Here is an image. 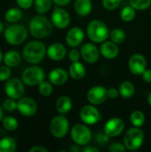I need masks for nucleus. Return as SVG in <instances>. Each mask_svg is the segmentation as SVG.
I'll use <instances>...</instances> for the list:
<instances>
[{"label":"nucleus","mask_w":151,"mask_h":152,"mask_svg":"<svg viewBox=\"0 0 151 152\" xmlns=\"http://www.w3.org/2000/svg\"><path fill=\"white\" fill-rule=\"evenodd\" d=\"M28 28L34 37L44 38L53 32V23L43 14H39L30 20Z\"/></svg>","instance_id":"f257e3e1"},{"label":"nucleus","mask_w":151,"mask_h":152,"mask_svg":"<svg viewBox=\"0 0 151 152\" xmlns=\"http://www.w3.org/2000/svg\"><path fill=\"white\" fill-rule=\"evenodd\" d=\"M46 47L44 43L35 40L28 43L23 49V58L31 64H37L43 61L46 54Z\"/></svg>","instance_id":"f03ea898"},{"label":"nucleus","mask_w":151,"mask_h":152,"mask_svg":"<svg viewBox=\"0 0 151 152\" xmlns=\"http://www.w3.org/2000/svg\"><path fill=\"white\" fill-rule=\"evenodd\" d=\"M86 34L88 38L94 44L103 43L109 37V30L108 26L101 20H93L89 22Z\"/></svg>","instance_id":"7ed1b4c3"},{"label":"nucleus","mask_w":151,"mask_h":152,"mask_svg":"<svg viewBox=\"0 0 151 152\" xmlns=\"http://www.w3.org/2000/svg\"><path fill=\"white\" fill-rule=\"evenodd\" d=\"M4 39L6 42L12 45H18L22 44L27 37H28V30L27 28L19 24H12L8 26L4 31Z\"/></svg>","instance_id":"20e7f679"},{"label":"nucleus","mask_w":151,"mask_h":152,"mask_svg":"<svg viewBox=\"0 0 151 152\" xmlns=\"http://www.w3.org/2000/svg\"><path fill=\"white\" fill-rule=\"evenodd\" d=\"M144 132L140 127H132L128 129L124 137V144L129 151H138L144 143Z\"/></svg>","instance_id":"39448f33"},{"label":"nucleus","mask_w":151,"mask_h":152,"mask_svg":"<svg viewBox=\"0 0 151 152\" xmlns=\"http://www.w3.org/2000/svg\"><path fill=\"white\" fill-rule=\"evenodd\" d=\"M70 135L73 142L79 146H85L92 141V132L87 125L84 124H76L71 131Z\"/></svg>","instance_id":"423d86ee"},{"label":"nucleus","mask_w":151,"mask_h":152,"mask_svg":"<svg viewBox=\"0 0 151 152\" xmlns=\"http://www.w3.org/2000/svg\"><path fill=\"white\" fill-rule=\"evenodd\" d=\"M69 131V122L68 118L61 114L54 117L50 123V132L55 138L61 139L67 135Z\"/></svg>","instance_id":"0eeeda50"},{"label":"nucleus","mask_w":151,"mask_h":152,"mask_svg":"<svg viewBox=\"0 0 151 152\" xmlns=\"http://www.w3.org/2000/svg\"><path fill=\"white\" fill-rule=\"evenodd\" d=\"M21 79L27 86H38L44 80V72L38 66H31L24 69Z\"/></svg>","instance_id":"6e6552de"},{"label":"nucleus","mask_w":151,"mask_h":152,"mask_svg":"<svg viewBox=\"0 0 151 152\" xmlns=\"http://www.w3.org/2000/svg\"><path fill=\"white\" fill-rule=\"evenodd\" d=\"M25 87L24 82L22 79H19L17 77L9 78L4 85V92L9 98L18 100L20 99L24 94Z\"/></svg>","instance_id":"1a4fd4ad"},{"label":"nucleus","mask_w":151,"mask_h":152,"mask_svg":"<svg viewBox=\"0 0 151 152\" xmlns=\"http://www.w3.org/2000/svg\"><path fill=\"white\" fill-rule=\"evenodd\" d=\"M101 113L98 109L93 105H85L80 110V118L87 126H93L97 124L101 120Z\"/></svg>","instance_id":"9d476101"},{"label":"nucleus","mask_w":151,"mask_h":152,"mask_svg":"<svg viewBox=\"0 0 151 152\" xmlns=\"http://www.w3.org/2000/svg\"><path fill=\"white\" fill-rule=\"evenodd\" d=\"M87 100L93 105L102 104L108 97V89L103 86H95L87 92Z\"/></svg>","instance_id":"9b49d317"},{"label":"nucleus","mask_w":151,"mask_h":152,"mask_svg":"<svg viewBox=\"0 0 151 152\" xmlns=\"http://www.w3.org/2000/svg\"><path fill=\"white\" fill-rule=\"evenodd\" d=\"M17 110L22 116L29 118L36 113L37 105L32 98L21 97L17 103Z\"/></svg>","instance_id":"f8f14e48"},{"label":"nucleus","mask_w":151,"mask_h":152,"mask_svg":"<svg viewBox=\"0 0 151 152\" xmlns=\"http://www.w3.org/2000/svg\"><path fill=\"white\" fill-rule=\"evenodd\" d=\"M81 57L87 63H95L100 57V50L94 43H85L80 47Z\"/></svg>","instance_id":"ddd939ff"},{"label":"nucleus","mask_w":151,"mask_h":152,"mask_svg":"<svg viewBox=\"0 0 151 152\" xmlns=\"http://www.w3.org/2000/svg\"><path fill=\"white\" fill-rule=\"evenodd\" d=\"M52 23L58 28H65L70 23V15L69 13L62 9V8H56L52 12Z\"/></svg>","instance_id":"4468645a"},{"label":"nucleus","mask_w":151,"mask_h":152,"mask_svg":"<svg viewBox=\"0 0 151 152\" xmlns=\"http://www.w3.org/2000/svg\"><path fill=\"white\" fill-rule=\"evenodd\" d=\"M125 129V122L119 118H112L104 126V133L109 137L120 135Z\"/></svg>","instance_id":"2eb2a0df"},{"label":"nucleus","mask_w":151,"mask_h":152,"mask_svg":"<svg viewBox=\"0 0 151 152\" xmlns=\"http://www.w3.org/2000/svg\"><path fill=\"white\" fill-rule=\"evenodd\" d=\"M147 67V61L145 57L140 53L132 55L128 61V68L133 75H142Z\"/></svg>","instance_id":"dca6fc26"},{"label":"nucleus","mask_w":151,"mask_h":152,"mask_svg":"<svg viewBox=\"0 0 151 152\" xmlns=\"http://www.w3.org/2000/svg\"><path fill=\"white\" fill-rule=\"evenodd\" d=\"M85 38V32L81 28L74 27L70 28L66 35V43L72 48L79 46Z\"/></svg>","instance_id":"f3484780"},{"label":"nucleus","mask_w":151,"mask_h":152,"mask_svg":"<svg viewBox=\"0 0 151 152\" xmlns=\"http://www.w3.org/2000/svg\"><path fill=\"white\" fill-rule=\"evenodd\" d=\"M46 54L51 60L54 61H60L65 58L67 54V49L61 43H53L47 48Z\"/></svg>","instance_id":"a211bd4d"},{"label":"nucleus","mask_w":151,"mask_h":152,"mask_svg":"<svg viewBox=\"0 0 151 152\" xmlns=\"http://www.w3.org/2000/svg\"><path fill=\"white\" fill-rule=\"evenodd\" d=\"M100 53L104 58L112 60V59H115L118 55L119 48L117 46V44H116L112 40L111 41L106 40L103 43H101V45L100 48Z\"/></svg>","instance_id":"6ab92c4d"},{"label":"nucleus","mask_w":151,"mask_h":152,"mask_svg":"<svg viewBox=\"0 0 151 152\" xmlns=\"http://www.w3.org/2000/svg\"><path fill=\"white\" fill-rule=\"evenodd\" d=\"M69 75V74L65 69L61 68H56L50 71L48 75V80L53 86H62L68 81Z\"/></svg>","instance_id":"aec40b11"},{"label":"nucleus","mask_w":151,"mask_h":152,"mask_svg":"<svg viewBox=\"0 0 151 152\" xmlns=\"http://www.w3.org/2000/svg\"><path fill=\"white\" fill-rule=\"evenodd\" d=\"M69 74L74 80H80L85 77L86 74V69L83 63L78 61H74L70 64L69 69Z\"/></svg>","instance_id":"412c9836"},{"label":"nucleus","mask_w":151,"mask_h":152,"mask_svg":"<svg viewBox=\"0 0 151 152\" xmlns=\"http://www.w3.org/2000/svg\"><path fill=\"white\" fill-rule=\"evenodd\" d=\"M74 9L79 16H86L91 13L93 4L91 0H76L74 3Z\"/></svg>","instance_id":"4be33fe9"},{"label":"nucleus","mask_w":151,"mask_h":152,"mask_svg":"<svg viewBox=\"0 0 151 152\" xmlns=\"http://www.w3.org/2000/svg\"><path fill=\"white\" fill-rule=\"evenodd\" d=\"M72 106H73L72 100L67 95H62L59 97L55 105L57 111L62 115H66L67 113H69L71 110Z\"/></svg>","instance_id":"5701e85b"},{"label":"nucleus","mask_w":151,"mask_h":152,"mask_svg":"<svg viewBox=\"0 0 151 152\" xmlns=\"http://www.w3.org/2000/svg\"><path fill=\"white\" fill-rule=\"evenodd\" d=\"M20 54L19 53V52L15 51V50H10L7 53H5L3 61L4 62V65L10 67V68H13L16 67L17 65H19V63L20 62Z\"/></svg>","instance_id":"b1692460"},{"label":"nucleus","mask_w":151,"mask_h":152,"mask_svg":"<svg viewBox=\"0 0 151 152\" xmlns=\"http://www.w3.org/2000/svg\"><path fill=\"white\" fill-rule=\"evenodd\" d=\"M119 94L125 99H129L132 98L134 95L135 93V87L133 84L130 81H124L120 84L119 86Z\"/></svg>","instance_id":"393cba45"},{"label":"nucleus","mask_w":151,"mask_h":152,"mask_svg":"<svg viewBox=\"0 0 151 152\" xmlns=\"http://www.w3.org/2000/svg\"><path fill=\"white\" fill-rule=\"evenodd\" d=\"M16 147V142L12 137L6 136L0 140V152H13Z\"/></svg>","instance_id":"a878e982"},{"label":"nucleus","mask_w":151,"mask_h":152,"mask_svg":"<svg viewBox=\"0 0 151 152\" xmlns=\"http://www.w3.org/2000/svg\"><path fill=\"white\" fill-rule=\"evenodd\" d=\"M22 16V12L19 8L13 7L8 9L4 13V19L9 23H15L20 20Z\"/></svg>","instance_id":"bb28decb"},{"label":"nucleus","mask_w":151,"mask_h":152,"mask_svg":"<svg viewBox=\"0 0 151 152\" xmlns=\"http://www.w3.org/2000/svg\"><path fill=\"white\" fill-rule=\"evenodd\" d=\"M53 0H34V7L39 14L46 13L52 7Z\"/></svg>","instance_id":"cd10ccee"},{"label":"nucleus","mask_w":151,"mask_h":152,"mask_svg":"<svg viewBox=\"0 0 151 152\" xmlns=\"http://www.w3.org/2000/svg\"><path fill=\"white\" fill-rule=\"evenodd\" d=\"M130 121L135 127H142L145 123V115L141 110H134L130 116Z\"/></svg>","instance_id":"c85d7f7f"},{"label":"nucleus","mask_w":151,"mask_h":152,"mask_svg":"<svg viewBox=\"0 0 151 152\" xmlns=\"http://www.w3.org/2000/svg\"><path fill=\"white\" fill-rule=\"evenodd\" d=\"M135 16H136V10L131 5L124 7L122 9V11H121V12H120L121 19L125 22L132 21L135 18Z\"/></svg>","instance_id":"c756f323"},{"label":"nucleus","mask_w":151,"mask_h":152,"mask_svg":"<svg viewBox=\"0 0 151 152\" xmlns=\"http://www.w3.org/2000/svg\"><path fill=\"white\" fill-rule=\"evenodd\" d=\"M109 37L111 38V40L113 42H115L116 44L119 45L122 44L126 37V35L125 33V31L121 28H114L109 32Z\"/></svg>","instance_id":"7c9ffc66"},{"label":"nucleus","mask_w":151,"mask_h":152,"mask_svg":"<svg viewBox=\"0 0 151 152\" xmlns=\"http://www.w3.org/2000/svg\"><path fill=\"white\" fill-rule=\"evenodd\" d=\"M2 123H3L4 127L7 131L12 132V131H15L19 127V122L13 117H5V118H4L3 120H2Z\"/></svg>","instance_id":"2f4dec72"},{"label":"nucleus","mask_w":151,"mask_h":152,"mask_svg":"<svg viewBox=\"0 0 151 152\" xmlns=\"http://www.w3.org/2000/svg\"><path fill=\"white\" fill-rule=\"evenodd\" d=\"M53 84L49 81H43L38 85V91L40 93L41 95L44 96V97H48L50 96L53 92Z\"/></svg>","instance_id":"473e14b6"},{"label":"nucleus","mask_w":151,"mask_h":152,"mask_svg":"<svg viewBox=\"0 0 151 152\" xmlns=\"http://www.w3.org/2000/svg\"><path fill=\"white\" fill-rule=\"evenodd\" d=\"M129 3L131 6L138 11L146 10L151 5V0H129Z\"/></svg>","instance_id":"72a5a7b5"},{"label":"nucleus","mask_w":151,"mask_h":152,"mask_svg":"<svg viewBox=\"0 0 151 152\" xmlns=\"http://www.w3.org/2000/svg\"><path fill=\"white\" fill-rule=\"evenodd\" d=\"M17 103L18 102L14 99L8 98L3 102V109L9 112L14 111L15 110H17Z\"/></svg>","instance_id":"f704fd0d"},{"label":"nucleus","mask_w":151,"mask_h":152,"mask_svg":"<svg viewBox=\"0 0 151 152\" xmlns=\"http://www.w3.org/2000/svg\"><path fill=\"white\" fill-rule=\"evenodd\" d=\"M121 1L122 0H102V5L106 10L112 11L120 5Z\"/></svg>","instance_id":"c9c22d12"},{"label":"nucleus","mask_w":151,"mask_h":152,"mask_svg":"<svg viewBox=\"0 0 151 152\" xmlns=\"http://www.w3.org/2000/svg\"><path fill=\"white\" fill-rule=\"evenodd\" d=\"M11 77V69L10 67L4 65L0 66V81H7Z\"/></svg>","instance_id":"e433bc0d"},{"label":"nucleus","mask_w":151,"mask_h":152,"mask_svg":"<svg viewBox=\"0 0 151 152\" xmlns=\"http://www.w3.org/2000/svg\"><path fill=\"white\" fill-rule=\"evenodd\" d=\"M80 57H81V53L77 48H72L69 52V61L71 62L78 61L79 59H80Z\"/></svg>","instance_id":"4c0bfd02"},{"label":"nucleus","mask_w":151,"mask_h":152,"mask_svg":"<svg viewBox=\"0 0 151 152\" xmlns=\"http://www.w3.org/2000/svg\"><path fill=\"white\" fill-rule=\"evenodd\" d=\"M109 150L112 152H125L127 149L125 148V144L120 142H114L109 147Z\"/></svg>","instance_id":"58836bf2"},{"label":"nucleus","mask_w":151,"mask_h":152,"mask_svg":"<svg viewBox=\"0 0 151 152\" xmlns=\"http://www.w3.org/2000/svg\"><path fill=\"white\" fill-rule=\"evenodd\" d=\"M17 4L22 8V9H28L30 8L33 4H34V0H16Z\"/></svg>","instance_id":"ea45409f"},{"label":"nucleus","mask_w":151,"mask_h":152,"mask_svg":"<svg viewBox=\"0 0 151 152\" xmlns=\"http://www.w3.org/2000/svg\"><path fill=\"white\" fill-rule=\"evenodd\" d=\"M119 94V90L117 89V88H114V87H111V88H109L108 89V97L110 98V99H116Z\"/></svg>","instance_id":"a19ab883"},{"label":"nucleus","mask_w":151,"mask_h":152,"mask_svg":"<svg viewBox=\"0 0 151 152\" xmlns=\"http://www.w3.org/2000/svg\"><path fill=\"white\" fill-rule=\"evenodd\" d=\"M109 137L105 133L103 134H98L96 135V141L99 142V143H101V144H104L106 143L107 142H109Z\"/></svg>","instance_id":"79ce46f5"},{"label":"nucleus","mask_w":151,"mask_h":152,"mask_svg":"<svg viewBox=\"0 0 151 152\" xmlns=\"http://www.w3.org/2000/svg\"><path fill=\"white\" fill-rule=\"evenodd\" d=\"M142 76L146 83H151V69H145Z\"/></svg>","instance_id":"37998d69"},{"label":"nucleus","mask_w":151,"mask_h":152,"mask_svg":"<svg viewBox=\"0 0 151 152\" xmlns=\"http://www.w3.org/2000/svg\"><path fill=\"white\" fill-rule=\"evenodd\" d=\"M29 152H48V150L43 146H40V145H36V146H34L32 147Z\"/></svg>","instance_id":"c03bdc74"},{"label":"nucleus","mask_w":151,"mask_h":152,"mask_svg":"<svg viewBox=\"0 0 151 152\" xmlns=\"http://www.w3.org/2000/svg\"><path fill=\"white\" fill-rule=\"evenodd\" d=\"M53 3H55L57 5H60V6H65V5H68L71 0H53Z\"/></svg>","instance_id":"a18cd8bd"},{"label":"nucleus","mask_w":151,"mask_h":152,"mask_svg":"<svg viewBox=\"0 0 151 152\" xmlns=\"http://www.w3.org/2000/svg\"><path fill=\"white\" fill-rule=\"evenodd\" d=\"M83 152H99V150L96 148V147H93V146H86L85 147L83 150Z\"/></svg>","instance_id":"49530a36"},{"label":"nucleus","mask_w":151,"mask_h":152,"mask_svg":"<svg viewBox=\"0 0 151 152\" xmlns=\"http://www.w3.org/2000/svg\"><path fill=\"white\" fill-rule=\"evenodd\" d=\"M69 151L72 152H78L80 151L81 150H80V148H79V145H77V144L75 143V145H73L72 147H70Z\"/></svg>","instance_id":"de8ad7c7"},{"label":"nucleus","mask_w":151,"mask_h":152,"mask_svg":"<svg viewBox=\"0 0 151 152\" xmlns=\"http://www.w3.org/2000/svg\"><path fill=\"white\" fill-rule=\"evenodd\" d=\"M4 118V111H3V108L0 106V121H2Z\"/></svg>","instance_id":"09e8293b"},{"label":"nucleus","mask_w":151,"mask_h":152,"mask_svg":"<svg viewBox=\"0 0 151 152\" xmlns=\"http://www.w3.org/2000/svg\"><path fill=\"white\" fill-rule=\"evenodd\" d=\"M3 32H4V24H3V22L0 20V34L3 33Z\"/></svg>","instance_id":"8fccbe9b"},{"label":"nucleus","mask_w":151,"mask_h":152,"mask_svg":"<svg viewBox=\"0 0 151 152\" xmlns=\"http://www.w3.org/2000/svg\"><path fill=\"white\" fill-rule=\"evenodd\" d=\"M147 101H148V103H149V105L151 107V93L148 95V98H147Z\"/></svg>","instance_id":"3c124183"},{"label":"nucleus","mask_w":151,"mask_h":152,"mask_svg":"<svg viewBox=\"0 0 151 152\" xmlns=\"http://www.w3.org/2000/svg\"><path fill=\"white\" fill-rule=\"evenodd\" d=\"M3 54H2V52H1V50H0V63H1V61H2V60H3Z\"/></svg>","instance_id":"603ef678"},{"label":"nucleus","mask_w":151,"mask_h":152,"mask_svg":"<svg viewBox=\"0 0 151 152\" xmlns=\"http://www.w3.org/2000/svg\"><path fill=\"white\" fill-rule=\"evenodd\" d=\"M122 1H126V0H122Z\"/></svg>","instance_id":"864d4df0"},{"label":"nucleus","mask_w":151,"mask_h":152,"mask_svg":"<svg viewBox=\"0 0 151 152\" xmlns=\"http://www.w3.org/2000/svg\"><path fill=\"white\" fill-rule=\"evenodd\" d=\"M150 16H151V10H150Z\"/></svg>","instance_id":"5fc2aeb1"}]
</instances>
